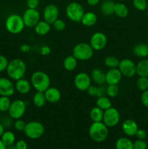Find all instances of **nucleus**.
Listing matches in <instances>:
<instances>
[{
  "label": "nucleus",
  "instance_id": "f257e3e1",
  "mask_svg": "<svg viewBox=\"0 0 148 149\" xmlns=\"http://www.w3.org/2000/svg\"><path fill=\"white\" fill-rule=\"evenodd\" d=\"M26 68H27L26 63L23 60L15 58L9 62L6 71L10 79L17 81L20 79L24 78Z\"/></svg>",
  "mask_w": 148,
  "mask_h": 149
},
{
  "label": "nucleus",
  "instance_id": "f03ea898",
  "mask_svg": "<svg viewBox=\"0 0 148 149\" xmlns=\"http://www.w3.org/2000/svg\"><path fill=\"white\" fill-rule=\"evenodd\" d=\"M30 83L36 91L44 93L51 86V79L46 73L37 71L30 77Z\"/></svg>",
  "mask_w": 148,
  "mask_h": 149
},
{
  "label": "nucleus",
  "instance_id": "7ed1b4c3",
  "mask_svg": "<svg viewBox=\"0 0 148 149\" xmlns=\"http://www.w3.org/2000/svg\"><path fill=\"white\" fill-rule=\"evenodd\" d=\"M89 135L94 142H103L108 137V127L102 122H93L89 129Z\"/></svg>",
  "mask_w": 148,
  "mask_h": 149
},
{
  "label": "nucleus",
  "instance_id": "20e7f679",
  "mask_svg": "<svg viewBox=\"0 0 148 149\" xmlns=\"http://www.w3.org/2000/svg\"><path fill=\"white\" fill-rule=\"evenodd\" d=\"M24 22L21 15L18 14H11L7 16L5 20V28L7 31L12 34L21 33L25 28Z\"/></svg>",
  "mask_w": 148,
  "mask_h": 149
},
{
  "label": "nucleus",
  "instance_id": "39448f33",
  "mask_svg": "<svg viewBox=\"0 0 148 149\" xmlns=\"http://www.w3.org/2000/svg\"><path fill=\"white\" fill-rule=\"evenodd\" d=\"M94 50L91 45L86 42L76 44L73 49V55L78 61H85L90 60L94 55Z\"/></svg>",
  "mask_w": 148,
  "mask_h": 149
},
{
  "label": "nucleus",
  "instance_id": "423d86ee",
  "mask_svg": "<svg viewBox=\"0 0 148 149\" xmlns=\"http://www.w3.org/2000/svg\"><path fill=\"white\" fill-rule=\"evenodd\" d=\"M85 13L83 6L76 1H72L67 5L65 14L70 20L75 23H80Z\"/></svg>",
  "mask_w": 148,
  "mask_h": 149
},
{
  "label": "nucleus",
  "instance_id": "0eeeda50",
  "mask_svg": "<svg viewBox=\"0 0 148 149\" xmlns=\"http://www.w3.org/2000/svg\"><path fill=\"white\" fill-rule=\"evenodd\" d=\"M24 133L27 138L32 140L40 138L45 132V128L41 122L37 121H31L26 123Z\"/></svg>",
  "mask_w": 148,
  "mask_h": 149
},
{
  "label": "nucleus",
  "instance_id": "6e6552de",
  "mask_svg": "<svg viewBox=\"0 0 148 149\" xmlns=\"http://www.w3.org/2000/svg\"><path fill=\"white\" fill-rule=\"evenodd\" d=\"M26 109H27V105L26 102L20 99H17L12 102L7 112L14 120H16V119H21L24 116Z\"/></svg>",
  "mask_w": 148,
  "mask_h": 149
},
{
  "label": "nucleus",
  "instance_id": "1a4fd4ad",
  "mask_svg": "<svg viewBox=\"0 0 148 149\" xmlns=\"http://www.w3.org/2000/svg\"><path fill=\"white\" fill-rule=\"evenodd\" d=\"M120 115L118 110L114 107H110L104 111L102 122L108 128L114 127L118 125Z\"/></svg>",
  "mask_w": 148,
  "mask_h": 149
},
{
  "label": "nucleus",
  "instance_id": "9d476101",
  "mask_svg": "<svg viewBox=\"0 0 148 149\" xmlns=\"http://www.w3.org/2000/svg\"><path fill=\"white\" fill-rule=\"evenodd\" d=\"M118 68L123 77L128 78H131L136 74V65L132 60L129 58H124L120 61Z\"/></svg>",
  "mask_w": 148,
  "mask_h": 149
},
{
  "label": "nucleus",
  "instance_id": "9b49d317",
  "mask_svg": "<svg viewBox=\"0 0 148 149\" xmlns=\"http://www.w3.org/2000/svg\"><path fill=\"white\" fill-rule=\"evenodd\" d=\"M23 20L24 24L28 28H34L40 21V13L36 9L28 8L23 13Z\"/></svg>",
  "mask_w": 148,
  "mask_h": 149
},
{
  "label": "nucleus",
  "instance_id": "f8f14e48",
  "mask_svg": "<svg viewBox=\"0 0 148 149\" xmlns=\"http://www.w3.org/2000/svg\"><path fill=\"white\" fill-rule=\"evenodd\" d=\"M107 44V37L104 33L100 31L95 32L90 39L89 45L94 51H100L104 49Z\"/></svg>",
  "mask_w": 148,
  "mask_h": 149
},
{
  "label": "nucleus",
  "instance_id": "ddd939ff",
  "mask_svg": "<svg viewBox=\"0 0 148 149\" xmlns=\"http://www.w3.org/2000/svg\"><path fill=\"white\" fill-rule=\"evenodd\" d=\"M91 84V79L89 74L86 72H80L74 77V85L79 91H86Z\"/></svg>",
  "mask_w": 148,
  "mask_h": 149
},
{
  "label": "nucleus",
  "instance_id": "4468645a",
  "mask_svg": "<svg viewBox=\"0 0 148 149\" xmlns=\"http://www.w3.org/2000/svg\"><path fill=\"white\" fill-rule=\"evenodd\" d=\"M59 10L58 7L54 4H49L45 7L43 12L44 20L52 25L54 22L59 17Z\"/></svg>",
  "mask_w": 148,
  "mask_h": 149
},
{
  "label": "nucleus",
  "instance_id": "2eb2a0df",
  "mask_svg": "<svg viewBox=\"0 0 148 149\" xmlns=\"http://www.w3.org/2000/svg\"><path fill=\"white\" fill-rule=\"evenodd\" d=\"M15 87L10 79L0 77V96L11 97L15 94Z\"/></svg>",
  "mask_w": 148,
  "mask_h": 149
},
{
  "label": "nucleus",
  "instance_id": "dca6fc26",
  "mask_svg": "<svg viewBox=\"0 0 148 149\" xmlns=\"http://www.w3.org/2000/svg\"><path fill=\"white\" fill-rule=\"evenodd\" d=\"M123 75L118 68H110L105 73V83L107 84H116L120 82Z\"/></svg>",
  "mask_w": 148,
  "mask_h": 149
},
{
  "label": "nucleus",
  "instance_id": "f3484780",
  "mask_svg": "<svg viewBox=\"0 0 148 149\" xmlns=\"http://www.w3.org/2000/svg\"><path fill=\"white\" fill-rule=\"evenodd\" d=\"M121 128L123 133L129 137L135 136L136 134V132L139 130L138 125L136 124V122L134 120L131 119H126L122 123Z\"/></svg>",
  "mask_w": 148,
  "mask_h": 149
},
{
  "label": "nucleus",
  "instance_id": "a211bd4d",
  "mask_svg": "<svg viewBox=\"0 0 148 149\" xmlns=\"http://www.w3.org/2000/svg\"><path fill=\"white\" fill-rule=\"evenodd\" d=\"M44 95L46 101L52 104L59 102L62 97V94L59 89L55 87H51V86L44 92Z\"/></svg>",
  "mask_w": 148,
  "mask_h": 149
},
{
  "label": "nucleus",
  "instance_id": "6ab92c4d",
  "mask_svg": "<svg viewBox=\"0 0 148 149\" xmlns=\"http://www.w3.org/2000/svg\"><path fill=\"white\" fill-rule=\"evenodd\" d=\"M15 81L16 82L15 84V91L21 95H26L30 93L32 86L30 81L24 78H22Z\"/></svg>",
  "mask_w": 148,
  "mask_h": 149
},
{
  "label": "nucleus",
  "instance_id": "aec40b11",
  "mask_svg": "<svg viewBox=\"0 0 148 149\" xmlns=\"http://www.w3.org/2000/svg\"><path fill=\"white\" fill-rule=\"evenodd\" d=\"M91 81L98 85H102L105 83V73L100 68H94L90 74Z\"/></svg>",
  "mask_w": 148,
  "mask_h": 149
},
{
  "label": "nucleus",
  "instance_id": "412c9836",
  "mask_svg": "<svg viewBox=\"0 0 148 149\" xmlns=\"http://www.w3.org/2000/svg\"><path fill=\"white\" fill-rule=\"evenodd\" d=\"M97 22V16L93 12H87L84 13L81 18V23L86 27H91L94 26Z\"/></svg>",
  "mask_w": 148,
  "mask_h": 149
},
{
  "label": "nucleus",
  "instance_id": "4be33fe9",
  "mask_svg": "<svg viewBox=\"0 0 148 149\" xmlns=\"http://www.w3.org/2000/svg\"><path fill=\"white\" fill-rule=\"evenodd\" d=\"M115 2L112 0H103L100 5V11L104 15L111 16L114 14Z\"/></svg>",
  "mask_w": 148,
  "mask_h": 149
},
{
  "label": "nucleus",
  "instance_id": "5701e85b",
  "mask_svg": "<svg viewBox=\"0 0 148 149\" xmlns=\"http://www.w3.org/2000/svg\"><path fill=\"white\" fill-rule=\"evenodd\" d=\"M51 30V24L45 20H40L34 26L35 33L39 36H45Z\"/></svg>",
  "mask_w": 148,
  "mask_h": 149
},
{
  "label": "nucleus",
  "instance_id": "b1692460",
  "mask_svg": "<svg viewBox=\"0 0 148 149\" xmlns=\"http://www.w3.org/2000/svg\"><path fill=\"white\" fill-rule=\"evenodd\" d=\"M129 13V7L126 4L122 2L115 3L114 14L117 17H120V18H124V17H127Z\"/></svg>",
  "mask_w": 148,
  "mask_h": 149
},
{
  "label": "nucleus",
  "instance_id": "393cba45",
  "mask_svg": "<svg viewBox=\"0 0 148 149\" xmlns=\"http://www.w3.org/2000/svg\"><path fill=\"white\" fill-rule=\"evenodd\" d=\"M78 65V60L73 55H68L64 59L63 67L66 71H73L76 68Z\"/></svg>",
  "mask_w": 148,
  "mask_h": 149
},
{
  "label": "nucleus",
  "instance_id": "a878e982",
  "mask_svg": "<svg viewBox=\"0 0 148 149\" xmlns=\"http://www.w3.org/2000/svg\"><path fill=\"white\" fill-rule=\"evenodd\" d=\"M133 53L139 58H145L148 56V45L146 44H137L133 48Z\"/></svg>",
  "mask_w": 148,
  "mask_h": 149
},
{
  "label": "nucleus",
  "instance_id": "bb28decb",
  "mask_svg": "<svg viewBox=\"0 0 148 149\" xmlns=\"http://www.w3.org/2000/svg\"><path fill=\"white\" fill-rule=\"evenodd\" d=\"M136 74L139 77L148 78V60L143 59L136 65Z\"/></svg>",
  "mask_w": 148,
  "mask_h": 149
},
{
  "label": "nucleus",
  "instance_id": "cd10ccee",
  "mask_svg": "<svg viewBox=\"0 0 148 149\" xmlns=\"http://www.w3.org/2000/svg\"><path fill=\"white\" fill-rule=\"evenodd\" d=\"M116 149H133V144L131 140L126 137L118 138L115 143Z\"/></svg>",
  "mask_w": 148,
  "mask_h": 149
},
{
  "label": "nucleus",
  "instance_id": "c85d7f7f",
  "mask_svg": "<svg viewBox=\"0 0 148 149\" xmlns=\"http://www.w3.org/2000/svg\"><path fill=\"white\" fill-rule=\"evenodd\" d=\"M104 111L97 106H94L90 110L89 116L93 122H102Z\"/></svg>",
  "mask_w": 148,
  "mask_h": 149
},
{
  "label": "nucleus",
  "instance_id": "c756f323",
  "mask_svg": "<svg viewBox=\"0 0 148 149\" xmlns=\"http://www.w3.org/2000/svg\"><path fill=\"white\" fill-rule=\"evenodd\" d=\"M46 99L45 97L44 93L43 92H37L33 95V103L35 106L37 108H42L46 105Z\"/></svg>",
  "mask_w": 148,
  "mask_h": 149
},
{
  "label": "nucleus",
  "instance_id": "7c9ffc66",
  "mask_svg": "<svg viewBox=\"0 0 148 149\" xmlns=\"http://www.w3.org/2000/svg\"><path fill=\"white\" fill-rule=\"evenodd\" d=\"M96 106L104 111L111 107L112 102L107 96H102V97H97V100H96Z\"/></svg>",
  "mask_w": 148,
  "mask_h": 149
},
{
  "label": "nucleus",
  "instance_id": "2f4dec72",
  "mask_svg": "<svg viewBox=\"0 0 148 149\" xmlns=\"http://www.w3.org/2000/svg\"><path fill=\"white\" fill-rule=\"evenodd\" d=\"M0 139L1 140L3 143H4V145L6 146H8L12 145L15 144V135L11 131H4V133L2 134V135L1 136Z\"/></svg>",
  "mask_w": 148,
  "mask_h": 149
},
{
  "label": "nucleus",
  "instance_id": "473e14b6",
  "mask_svg": "<svg viewBox=\"0 0 148 149\" xmlns=\"http://www.w3.org/2000/svg\"><path fill=\"white\" fill-rule=\"evenodd\" d=\"M119 63L120 61L116 57L113 56V55H110V56H107L104 58V63L107 68H116L118 67Z\"/></svg>",
  "mask_w": 148,
  "mask_h": 149
},
{
  "label": "nucleus",
  "instance_id": "72a5a7b5",
  "mask_svg": "<svg viewBox=\"0 0 148 149\" xmlns=\"http://www.w3.org/2000/svg\"><path fill=\"white\" fill-rule=\"evenodd\" d=\"M11 103L10 97L0 96V112L8 111Z\"/></svg>",
  "mask_w": 148,
  "mask_h": 149
},
{
  "label": "nucleus",
  "instance_id": "f704fd0d",
  "mask_svg": "<svg viewBox=\"0 0 148 149\" xmlns=\"http://www.w3.org/2000/svg\"><path fill=\"white\" fill-rule=\"evenodd\" d=\"M119 89L116 84H107L106 87V95L109 97H115L118 95Z\"/></svg>",
  "mask_w": 148,
  "mask_h": 149
},
{
  "label": "nucleus",
  "instance_id": "c9c22d12",
  "mask_svg": "<svg viewBox=\"0 0 148 149\" xmlns=\"http://www.w3.org/2000/svg\"><path fill=\"white\" fill-rule=\"evenodd\" d=\"M136 86H137L138 89L142 91H145V90H147L148 88V79L147 77H139L136 81Z\"/></svg>",
  "mask_w": 148,
  "mask_h": 149
},
{
  "label": "nucleus",
  "instance_id": "e433bc0d",
  "mask_svg": "<svg viewBox=\"0 0 148 149\" xmlns=\"http://www.w3.org/2000/svg\"><path fill=\"white\" fill-rule=\"evenodd\" d=\"M133 5L137 10L145 11L147 9V0H133Z\"/></svg>",
  "mask_w": 148,
  "mask_h": 149
},
{
  "label": "nucleus",
  "instance_id": "4c0bfd02",
  "mask_svg": "<svg viewBox=\"0 0 148 149\" xmlns=\"http://www.w3.org/2000/svg\"><path fill=\"white\" fill-rule=\"evenodd\" d=\"M13 120L14 119L8 114V116H3L2 117H1L0 122L3 125L4 129H6V128H10L12 125H13V123H14Z\"/></svg>",
  "mask_w": 148,
  "mask_h": 149
},
{
  "label": "nucleus",
  "instance_id": "58836bf2",
  "mask_svg": "<svg viewBox=\"0 0 148 149\" xmlns=\"http://www.w3.org/2000/svg\"><path fill=\"white\" fill-rule=\"evenodd\" d=\"M52 26H53L54 29L55 30L58 31H63L66 28V23H65V22L63 20L58 18L54 22Z\"/></svg>",
  "mask_w": 148,
  "mask_h": 149
},
{
  "label": "nucleus",
  "instance_id": "ea45409f",
  "mask_svg": "<svg viewBox=\"0 0 148 149\" xmlns=\"http://www.w3.org/2000/svg\"><path fill=\"white\" fill-rule=\"evenodd\" d=\"M26 123L21 119H16L15 121L13 123V127H14L15 129L17 131L19 132H22V131H24L25 127H26Z\"/></svg>",
  "mask_w": 148,
  "mask_h": 149
},
{
  "label": "nucleus",
  "instance_id": "a19ab883",
  "mask_svg": "<svg viewBox=\"0 0 148 149\" xmlns=\"http://www.w3.org/2000/svg\"><path fill=\"white\" fill-rule=\"evenodd\" d=\"M8 63V59L4 55H0V73L7 70Z\"/></svg>",
  "mask_w": 148,
  "mask_h": 149
},
{
  "label": "nucleus",
  "instance_id": "79ce46f5",
  "mask_svg": "<svg viewBox=\"0 0 148 149\" xmlns=\"http://www.w3.org/2000/svg\"><path fill=\"white\" fill-rule=\"evenodd\" d=\"M133 149H147V144L144 140L137 139L135 142L133 143Z\"/></svg>",
  "mask_w": 148,
  "mask_h": 149
},
{
  "label": "nucleus",
  "instance_id": "37998d69",
  "mask_svg": "<svg viewBox=\"0 0 148 149\" xmlns=\"http://www.w3.org/2000/svg\"><path fill=\"white\" fill-rule=\"evenodd\" d=\"M86 93L89 95L92 96V97H97V87L95 85H91L88 87L86 90Z\"/></svg>",
  "mask_w": 148,
  "mask_h": 149
},
{
  "label": "nucleus",
  "instance_id": "c03bdc74",
  "mask_svg": "<svg viewBox=\"0 0 148 149\" xmlns=\"http://www.w3.org/2000/svg\"><path fill=\"white\" fill-rule=\"evenodd\" d=\"M39 4V0H26L28 8L36 9Z\"/></svg>",
  "mask_w": 148,
  "mask_h": 149
},
{
  "label": "nucleus",
  "instance_id": "a18cd8bd",
  "mask_svg": "<svg viewBox=\"0 0 148 149\" xmlns=\"http://www.w3.org/2000/svg\"><path fill=\"white\" fill-rule=\"evenodd\" d=\"M15 145L16 149H28V144L24 140H19Z\"/></svg>",
  "mask_w": 148,
  "mask_h": 149
},
{
  "label": "nucleus",
  "instance_id": "49530a36",
  "mask_svg": "<svg viewBox=\"0 0 148 149\" xmlns=\"http://www.w3.org/2000/svg\"><path fill=\"white\" fill-rule=\"evenodd\" d=\"M141 100L142 104L148 108V90H145L141 95Z\"/></svg>",
  "mask_w": 148,
  "mask_h": 149
},
{
  "label": "nucleus",
  "instance_id": "de8ad7c7",
  "mask_svg": "<svg viewBox=\"0 0 148 149\" xmlns=\"http://www.w3.org/2000/svg\"><path fill=\"white\" fill-rule=\"evenodd\" d=\"M106 95V87L102 85H100L97 87V97H102V96H105Z\"/></svg>",
  "mask_w": 148,
  "mask_h": 149
},
{
  "label": "nucleus",
  "instance_id": "09e8293b",
  "mask_svg": "<svg viewBox=\"0 0 148 149\" xmlns=\"http://www.w3.org/2000/svg\"><path fill=\"white\" fill-rule=\"evenodd\" d=\"M136 136L138 139L140 140H145L147 138V132L145 130L139 129L136 132Z\"/></svg>",
  "mask_w": 148,
  "mask_h": 149
},
{
  "label": "nucleus",
  "instance_id": "8fccbe9b",
  "mask_svg": "<svg viewBox=\"0 0 148 149\" xmlns=\"http://www.w3.org/2000/svg\"><path fill=\"white\" fill-rule=\"evenodd\" d=\"M100 0H86L87 4L91 7H94L100 3Z\"/></svg>",
  "mask_w": 148,
  "mask_h": 149
},
{
  "label": "nucleus",
  "instance_id": "3c124183",
  "mask_svg": "<svg viewBox=\"0 0 148 149\" xmlns=\"http://www.w3.org/2000/svg\"><path fill=\"white\" fill-rule=\"evenodd\" d=\"M4 130H5V129H4V127H3V125H1V122H0V138H1V136L2 135V134L4 133Z\"/></svg>",
  "mask_w": 148,
  "mask_h": 149
},
{
  "label": "nucleus",
  "instance_id": "603ef678",
  "mask_svg": "<svg viewBox=\"0 0 148 149\" xmlns=\"http://www.w3.org/2000/svg\"><path fill=\"white\" fill-rule=\"evenodd\" d=\"M6 146L4 145V143L1 141V140L0 139V149H6Z\"/></svg>",
  "mask_w": 148,
  "mask_h": 149
},
{
  "label": "nucleus",
  "instance_id": "864d4df0",
  "mask_svg": "<svg viewBox=\"0 0 148 149\" xmlns=\"http://www.w3.org/2000/svg\"><path fill=\"white\" fill-rule=\"evenodd\" d=\"M6 149H16L15 148V145L12 144V145L8 146L6 147Z\"/></svg>",
  "mask_w": 148,
  "mask_h": 149
},
{
  "label": "nucleus",
  "instance_id": "5fc2aeb1",
  "mask_svg": "<svg viewBox=\"0 0 148 149\" xmlns=\"http://www.w3.org/2000/svg\"><path fill=\"white\" fill-rule=\"evenodd\" d=\"M118 1H126V0H118Z\"/></svg>",
  "mask_w": 148,
  "mask_h": 149
},
{
  "label": "nucleus",
  "instance_id": "6e6d98bb",
  "mask_svg": "<svg viewBox=\"0 0 148 149\" xmlns=\"http://www.w3.org/2000/svg\"><path fill=\"white\" fill-rule=\"evenodd\" d=\"M147 10H148V1H147Z\"/></svg>",
  "mask_w": 148,
  "mask_h": 149
},
{
  "label": "nucleus",
  "instance_id": "4d7b16f0",
  "mask_svg": "<svg viewBox=\"0 0 148 149\" xmlns=\"http://www.w3.org/2000/svg\"><path fill=\"white\" fill-rule=\"evenodd\" d=\"M147 45H148V35H147Z\"/></svg>",
  "mask_w": 148,
  "mask_h": 149
}]
</instances>
